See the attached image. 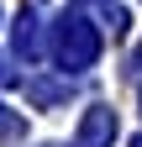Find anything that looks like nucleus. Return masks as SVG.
<instances>
[{
	"label": "nucleus",
	"mask_w": 142,
	"mask_h": 147,
	"mask_svg": "<svg viewBox=\"0 0 142 147\" xmlns=\"http://www.w3.org/2000/svg\"><path fill=\"white\" fill-rule=\"evenodd\" d=\"M95 47H100V37L84 26V21H63V32H58V53H63L68 68H84V63L95 58Z\"/></svg>",
	"instance_id": "1"
},
{
	"label": "nucleus",
	"mask_w": 142,
	"mask_h": 147,
	"mask_svg": "<svg viewBox=\"0 0 142 147\" xmlns=\"http://www.w3.org/2000/svg\"><path fill=\"white\" fill-rule=\"evenodd\" d=\"M111 137H116V116H111L105 105H95V110H90V121H84V131L74 137V147H105Z\"/></svg>",
	"instance_id": "2"
}]
</instances>
